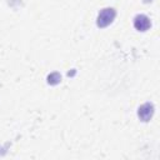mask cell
I'll use <instances>...</instances> for the list:
<instances>
[{
  "label": "cell",
  "mask_w": 160,
  "mask_h": 160,
  "mask_svg": "<svg viewBox=\"0 0 160 160\" xmlns=\"http://www.w3.org/2000/svg\"><path fill=\"white\" fill-rule=\"evenodd\" d=\"M152 112H154V106L149 102H146V104H144L139 108V118L142 121H148L151 118Z\"/></svg>",
  "instance_id": "obj_3"
},
{
  "label": "cell",
  "mask_w": 160,
  "mask_h": 160,
  "mask_svg": "<svg viewBox=\"0 0 160 160\" xmlns=\"http://www.w3.org/2000/svg\"><path fill=\"white\" fill-rule=\"evenodd\" d=\"M134 26H135V29L139 30V31H145V30H148L149 26H150V20H149V18L145 16V15H138V16L135 18V20H134Z\"/></svg>",
  "instance_id": "obj_2"
},
{
  "label": "cell",
  "mask_w": 160,
  "mask_h": 160,
  "mask_svg": "<svg viewBox=\"0 0 160 160\" xmlns=\"http://www.w3.org/2000/svg\"><path fill=\"white\" fill-rule=\"evenodd\" d=\"M115 18V10L114 9H102L100 12H99V16H98V26L100 28H105L108 26Z\"/></svg>",
  "instance_id": "obj_1"
}]
</instances>
